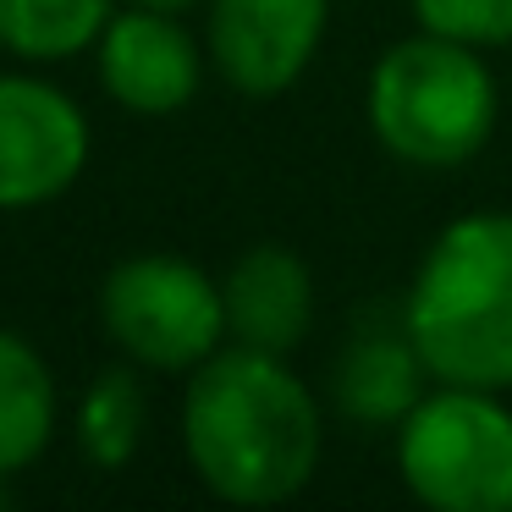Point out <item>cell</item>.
Masks as SVG:
<instances>
[{"instance_id": "6da1fadb", "label": "cell", "mask_w": 512, "mask_h": 512, "mask_svg": "<svg viewBox=\"0 0 512 512\" xmlns=\"http://www.w3.org/2000/svg\"><path fill=\"white\" fill-rule=\"evenodd\" d=\"M325 413L287 358L226 342L182 391V452L204 490L232 507L292 501L320 468Z\"/></svg>"}, {"instance_id": "7a4b0ae2", "label": "cell", "mask_w": 512, "mask_h": 512, "mask_svg": "<svg viewBox=\"0 0 512 512\" xmlns=\"http://www.w3.org/2000/svg\"><path fill=\"white\" fill-rule=\"evenodd\" d=\"M402 320L430 380L512 391V210L457 215L419 259Z\"/></svg>"}, {"instance_id": "3957f363", "label": "cell", "mask_w": 512, "mask_h": 512, "mask_svg": "<svg viewBox=\"0 0 512 512\" xmlns=\"http://www.w3.org/2000/svg\"><path fill=\"white\" fill-rule=\"evenodd\" d=\"M364 116L380 149L397 155L402 166L457 171L496 133L501 89L479 45L419 28L369 67Z\"/></svg>"}, {"instance_id": "277c9868", "label": "cell", "mask_w": 512, "mask_h": 512, "mask_svg": "<svg viewBox=\"0 0 512 512\" xmlns=\"http://www.w3.org/2000/svg\"><path fill=\"white\" fill-rule=\"evenodd\" d=\"M397 474L430 512H512V408L435 380L397 424Z\"/></svg>"}, {"instance_id": "5b68a950", "label": "cell", "mask_w": 512, "mask_h": 512, "mask_svg": "<svg viewBox=\"0 0 512 512\" xmlns=\"http://www.w3.org/2000/svg\"><path fill=\"white\" fill-rule=\"evenodd\" d=\"M100 325L138 369L188 375L226 347L221 281L177 254H133L100 281Z\"/></svg>"}, {"instance_id": "8992f818", "label": "cell", "mask_w": 512, "mask_h": 512, "mask_svg": "<svg viewBox=\"0 0 512 512\" xmlns=\"http://www.w3.org/2000/svg\"><path fill=\"white\" fill-rule=\"evenodd\" d=\"M89 116L34 72H0V215L61 199L89 166Z\"/></svg>"}, {"instance_id": "52a82bcc", "label": "cell", "mask_w": 512, "mask_h": 512, "mask_svg": "<svg viewBox=\"0 0 512 512\" xmlns=\"http://www.w3.org/2000/svg\"><path fill=\"white\" fill-rule=\"evenodd\" d=\"M331 0H210V67L248 100H276L309 72Z\"/></svg>"}, {"instance_id": "ba28073f", "label": "cell", "mask_w": 512, "mask_h": 512, "mask_svg": "<svg viewBox=\"0 0 512 512\" xmlns=\"http://www.w3.org/2000/svg\"><path fill=\"white\" fill-rule=\"evenodd\" d=\"M100 89L133 116H177L204 83V50L177 12L127 6L111 12V23L94 39Z\"/></svg>"}, {"instance_id": "9c48e42d", "label": "cell", "mask_w": 512, "mask_h": 512, "mask_svg": "<svg viewBox=\"0 0 512 512\" xmlns=\"http://www.w3.org/2000/svg\"><path fill=\"white\" fill-rule=\"evenodd\" d=\"M226 342L292 358L314 325V276L292 248L259 243L221 281Z\"/></svg>"}, {"instance_id": "30bf717a", "label": "cell", "mask_w": 512, "mask_h": 512, "mask_svg": "<svg viewBox=\"0 0 512 512\" xmlns=\"http://www.w3.org/2000/svg\"><path fill=\"white\" fill-rule=\"evenodd\" d=\"M424 380H430V369H424L408 320L397 309L353 325V336L331 364V402L364 430H397L413 402L430 391Z\"/></svg>"}, {"instance_id": "8fae6325", "label": "cell", "mask_w": 512, "mask_h": 512, "mask_svg": "<svg viewBox=\"0 0 512 512\" xmlns=\"http://www.w3.org/2000/svg\"><path fill=\"white\" fill-rule=\"evenodd\" d=\"M61 419L56 375L28 336L0 325V479H17L50 446Z\"/></svg>"}, {"instance_id": "7c38bea8", "label": "cell", "mask_w": 512, "mask_h": 512, "mask_svg": "<svg viewBox=\"0 0 512 512\" xmlns=\"http://www.w3.org/2000/svg\"><path fill=\"white\" fill-rule=\"evenodd\" d=\"M149 430V386L138 369H100L78 397V452L94 468L116 474L138 457Z\"/></svg>"}, {"instance_id": "4fadbf2b", "label": "cell", "mask_w": 512, "mask_h": 512, "mask_svg": "<svg viewBox=\"0 0 512 512\" xmlns=\"http://www.w3.org/2000/svg\"><path fill=\"white\" fill-rule=\"evenodd\" d=\"M116 0H0V50L17 61H67L94 50Z\"/></svg>"}, {"instance_id": "5bb4252c", "label": "cell", "mask_w": 512, "mask_h": 512, "mask_svg": "<svg viewBox=\"0 0 512 512\" xmlns=\"http://www.w3.org/2000/svg\"><path fill=\"white\" fill-rule=\"evenodd\" d=\"M408 6L430 34L463 39L479 50L512 45V0H408Z\"/></svg>"}, {"instance_id": "9a60e30c", "label": "cell", "mask_w": 512, "mask_h": 512, "mask_svg": "<svg viewBox=\"0 0 512 512\" xmlns=\"http://www.w3.org/2000/svg\"><path fill=\"white\" fill-rule=\"evenodd\" d=\"M127 6H155V12H188V6H210V0H127Z\"/></svg>"}]
</instances>
